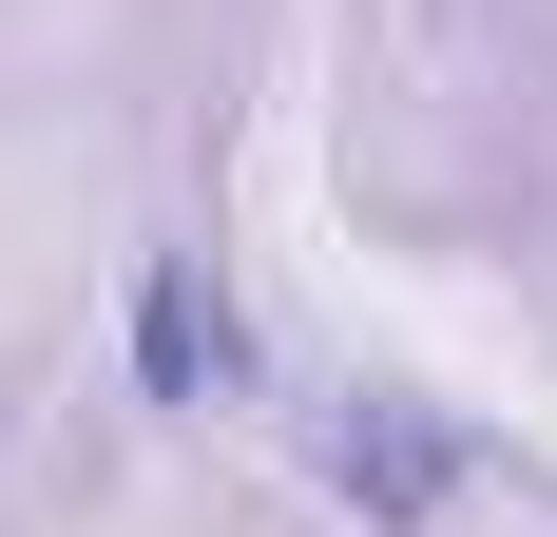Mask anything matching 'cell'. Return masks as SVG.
Listing matches in <instances>:
<instances>
[{
    "mask_svg": "<svg viewBox=\"0 0 557 537\" xmlns=\"http://www.w3.org/2000/svg\"><path fill=\"white\" fill-rule=\"evenodd\" d=\"M327 499H366L385 537H423L461 499V441L423 423V403H346V423H327Z\"/></svg>",
    "mask_w": 557,
    "mask_h": 537,
    "instance_id": "1",
    "label": "cell"
},
{
    "mask_svg": "<svg viewBox=\"0 0 557 537\" xmlns=\"http://www.w3.org/2000/svg\"><path fill=\"white\" fill-rule=\"evenodd\" d=\"M231 365H250V346H231L212 268H193V250H154V268H135V384H154V403H212Z\"/></svg>",
    "mask_w": 557,
    "mask_h": 537,
    "instance_id": "2",
    "label": "cell"
}]
</instances>
